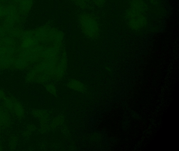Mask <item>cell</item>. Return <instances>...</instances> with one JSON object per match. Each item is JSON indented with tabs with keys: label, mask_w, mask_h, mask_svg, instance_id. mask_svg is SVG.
Here are the masks:
<instances>
[{
	"label": "cell",
	"mask_w": 179,
	"mask_h": 151,
	"mask_svg": "<svg viewBox=\"0 0 179 151\" xmlns=\"http://www.w3.org/2000/svg\"><path fill=\"white\" fill-rule=\"evenodd\" d=\"M126 19L131 29L139 31L147 25L146 4L143 0H132L126 12Z\"/></svg>",
	"instance_id": "cell-1"
},
{
	"label": "cell",
	"mask_w": 179,
	"mask_h": 151,
	"mask_svg": "<svg viewBox=\"0 0 179 151\" xmlns=\"http://www.w3.org/2000/svg\"><path fill=\"white\" fill-rule=\"evenodd\" d=\"M79 23L82 33L88 39H95L100 33V26L96 16L92 14L84 13L79 16Z\"/></svg>",
	"instance_id": "cell-2"
},
{
	"label": "cell",
	"mask_w": 179,
	"mask_h": 151,
	"mask_svg": "<svg viewBox=\"0 0 179 151\" xmlns=\"http://www.w3.org/2000/svg\"><path fill=\"white\" fill-rule=\"evenodd\" d=\"M68 86L71 89L76 91L84 92L86 91V88L82 82L76 79H73L68 82Z\"/></svg>",
	"instance_id": "cell-3"
},
{
	"label": "cell",
	"mask_w": 179,
	"mask_h": 151,
	"mask_svg": "<svg viewBox=\"0 0 179 151\" xmlns=\"http://www.w3.org/2000/svg\"><path fill=\"white\" fill-rule=\"evenodd\" d=\"M21 9L23 11H28L31 8L32 5V0H23L20 3Z\"/></svg>",
	"instance_id": "cell-4"
},
{
	"label": "cell",
	"mask_w": 179,
	"mask_h": 151,
	"mask_svg": "<svg viewBox=\"0 0 179 151\" xmlns=\"http://www.w3.org/2000/svg\"><path fill=\"white\" fill-rule=\"evenodd\" d=\"M76 5L81 8L85 9L88 7L91 0H74Z\"/></svg>",
	"instance_id": "cell-5"
},
{
	"label": "cell",
	"mask_w": 179,
	"mask_h": 151,
	"mask_svg": "<svg viewBox=\"0 0 179 151\" xmlns=\"http://www.w3.org/2000/svg\"><path fill=\"white\" fill-rule=\"evenodd\" d=\"M17 13L16 8L13 6H10L7 8H5V16L6 17H10V16H14L16 15Z\"/></svg>",
	"instance_id": "cell-6"
},
{
	"label": "cell",
	"mask_w": 179,
	"mask_h": 151,
	"mask_svg": "<svg viewBox=\"0 0 179 151\" xmlns=\"http://www.w3.org/2000/svg\"><path fill=\"white\" fill-rule=\"evenodd\" d=\"M43 50V47L42 46H37H37L34 47L30 51L33 52L37 57H39V56H40Z\"/></svg>",
	"instance_id": "cell-7"
},
{
	"label": "cell",
	"mask_w": 179,
	"mask_h": 151,
	"mask_svg": "<svg viewBox=\"0 0 179 151\" xmlns=\"http://www.w3.org/2000/svg\"><path fill=\"white\" fill-rule=\"evenodd\" d=\"M26 60L22 58H18L14 61L15 66L18 68H22L24 67L26 65Z\"/></svg>",
	"instance_id": "cell-8"
},
{
	"label": "cell",
	"mask_w": 179,
	"mask_h": 151,
	"mask_svg": "<svg viewBox=\"0 0 179 151\" xmlns=\"http://www.w3.org/2000/svg\"><path fill=\"white\" fill-rule=\"evenodd\" d=\"M18 21V16L16 15L10 17H6V23L7 24H13L15 22Z\"/></svg>",
	"instance_id": "cell-9"
},
{
	"label": "cell",
	"mask_w": 179,
	"mask_h": 151,
	"mask_svg": "<svg viewBox=\"0 0 179 151\" xmlns=\"http://www.w3.org/2000/svg\"><path fill=\"white\" fill-rule=\"evenodd\" d=\"M15 111L16 114L18 116H22L23 114V109L22 107L21 106V105L19 104H16L15 107Z\"/></svg>",
	"instance_id": "cell-10"
},
{
	"label": "cell",
	"mask_w": 179,
	"mask_h": 151,
	"mask_svg": "<svg viewBox=\"0 0 179 151\" xmlns=\"http://www.w3.org/2000/svg\"><path fill=\"white\" fill-rule=\"evenodd\" d=\"M34 36V34L32 32H26L24 33H23V35H22V39L23 40H26V39H32L33 37Z\"/></svg>",
	"instance_id": "cell-11"
},
{
	"label": "cell",
	"mask_w": 179,
	"mask_h": 151,
	"mask_svg": "<svg viewBox=\"0 0 179 151\" xmlns=\"http://www.w3.org/2000/svg\"><path fill=\"white\" fill-rule=\"evenodd\" d=\"M4 43L5 44V45H7V46H12L13 45V39L9 37H5L3 39Z\"/></svg>",
	"instance_id": "cell-12"
},
{
	"label": "cell",
	"mask_w": 179,
	"mask_h": 151,
	"mask_svg": "<svg viewBox=\"0 0 179 151\" xmlns=\"http://www.w3.org/2000/svg\"><path fill=\"white\" fill-rule=\"evenodd\" d=\"M94 4L98 7H101L104 5L106 0H92Z\"/></svg>",
	"instance_id": "cell-13"
},
{
	"label": "cell",
	"mask_w": 179,
	"mask_h": 151,
	"mask_svg": "<svg viewBox=\"0 0 179 151\" xmlns=\"http://www.w3.org/2000/svg\"><path fill=\"white\" fill-rule=\"evenodd\" d=\"M5 47V50L7 54L11 55L14 53V49L11 46H6Z\"/></svg>",
	"instance_id": "cell-14"
},
{
	"label": "cell",
	"mask_w": 179,
	"mask_h": 151,
	"mask_svg": "<svg viewBox=\"0 0 179 151\" xmlns=\"http://www.w3.org/2000/svg\"><path fill=\"white\" fill-rule=\"evenodd\" d=\"M47 90H49V92L50 93H52L53 95H55L56 93V89L55 87H54L53 86L50 85L49 86H47Z\"/></svg>",
	"instance_id": "cell-15"
},
{
	"label": "cell",
	"mask_w": 179,
	"mask_h": 151,
	"mask_svg": "<svg viewBox=\"0 0 179 151\" xmlns=\"http://www.w3.org/2000/svg\"><path fill=\"white\" fill-rule=\"evenodd\" d=\"M19 34V33L18 31H12L11 33V35L12 37H16V36H18V35Z\"/></svg>",
	"instance_id": "cell-16"
},
{
	"label": "cell",
	"mask_w": 179,
	"mask_h": 151,
	"mask_svg": "<svg viewBox=\"0 0 179 151\" xmlns=\"http://www.w3.org/2000/svg\"><path fill=\"white\" fill-rule=\"evenodd\" d=\"M13 24H7L6 25V28L7 29L8 31H11L12 29H13Z\"/></svg>",
	"instance_id": "cell-17"
},
{
	"label": "cell",
	"mask_w": 179,
	"mask_h": 151,
	"mask_svg": "<svg viewBox=\"0 0 179 151\" xmlns=\"http://www.w3.org/2000/svg\"><path fill=\"white\" fill-rule=\"evenodd\" d=\"M4 29L3 28L1 27V26H0V36H3L4 34Z\"/></svg>",
	"instance_id": "cell-18"
},
{
	"label": "cell",
	"mask_w": 179,
	"mask_h": 151,
	"mask_svg": "<svg viewBox=\"0 0 179 151\" xmlns=\"http://www.w3.org/2000/svg\"><path fill=\"white\" fill-rule=\"evenodd\" d=\"M4 93L3 92H2L1 90H0V99L4 98Z\"/></svg>",
	"instance_id": "cell-19"
},
{
	"label": "cell",
	"mask_w": 179,
	"mask_h": 151,
	"mask_svg": "<svg viewBox=\"0 0 179 151\" xmlns=\"http://www.w3.org/2000/svg\"><path fill=\"white\" fill-rule=\"evenodd\" d=\"M15 2H17V3H20L21 2L23 1V0H15Z\"/></svg>",
	"instance_id": "cell-20"
},
{
	"label": "cell",
	"mask_w": 179,
	"mask_h": 151,
	"mask_svg": "<svg viewBox=\"0 0 179 151\" xmlns=\"http://www.w3.org/2000/svg\"><path fill=\"white\" fill-rule=\"evenodd\" d=\"M0 43H1V41H0Z\"/></svg>",
	"instance_id": "cell-21"
}]
</instances>
